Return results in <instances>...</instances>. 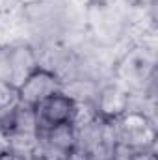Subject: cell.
Masks as SVG:
<instances>
[{
    "label": "cell",
    "instance_id": "cell-5",
    "mask_svg": "<svg viewBox=\"0 0 158 160\" xmlns=\"http://www.w3.org/2000/svg\"><path fill=\"white\" fill-rule=\"evenodd\" d=\"M93 110H95V116H97L99 119L112 121V123H114V121L119 119L126 110H130V95H128V91L123 89L121 86L108 84V86H104V88L97 93Z\"/></svg>",
    "mask_w": 158,
    "mask_h": 160
},
{
    "label": "cell",
    "instance_id": "cell-2",
    "mask_svg": "<svg viewBox=\"0 0 158 160\" xmlns=\"http://www.w3.org/2000/svg\"><path fill=\"white\" fill-rule=\"evenodd\" d=\"M78 112V101L65 93L63 89L47 97L34 108L36 114V123H37V132L39 130H48L56 128L62 125H73Z\"/></svg>",
    "mask_w": 158,
    "mask_h": 160
},
{
    "label": "cell",
    "instance_id": "cell-3",
    "mask_svg": "<svg viewBox=\"0 0 158 160\" xmlns=\"http://www.w3.org/2000/svg\"><path fill=\"white\" fill-rule=\"evenodd\" d=\"M37 65V56L30 45L15 43L0 48V78L15 88H19Z\"/></svg>",
    "mask_w": 158,
    "mask_h": 160
},
{
    "label": "cell",
    "instance_id": "cell-6",
    "mask_svg": "<svg viewBox=\"0 0 158 160\" xmlns=\"http://www.w3.org/2000/svg\"><path fill=\"white\" fill-rule=\"evenodd\" d=\"M19 106V93L17 88L9 82L0 78V121L7 114H11Z\"/></svg>",
    "mask_w": 158,
    "mask_h": 160
},
{
    "label": "cell",
    "instance_id": "cell-8",
    "mask_svg": "<svg viewBox=\"0 0 158 160\" xmlns=\"http://www.w3.org/2000/svg\"><path fill=\"white\" fill-rule=\"evenodd\" d=\"M24 160H43V158H41V155H34V157H26Z\"/></svg>",
    "mask_w": 158,
    "mask_h": 160
},
{
    "label": "cell",
    "instance_id": "cell-7",
    "mask_svg": "<svg viewBox=\"0 0 158 160\" xmlns=\"http://www.w3.org/2000/svg\"><path fill=\"white\" fill-rule=\"evenodd\" d=\"M17 4H21V6H36V4H39L41 0H15Z\"/></svg>",
    "mask_w": 158,
    "mask_h": 160
},
{
    "label": "cell",
    "instance_id": "cell-1",
    "mask_svg": "<svg viewBox=\"0 0 158 160\" xmlns=\"http://www.w3.org/2000/svg\"><path fill=\"white\" fill-rule=\"evenodd\" d=\"M117 147H125L128 153L141 155L155 143V125L147 114L138 110H126L114 121Z\"/></svg>",
    "mask_w": 158,
    "mask_h": 160
},
{
    "label": "cell",
    "instance_id": "cell-9",
    "mask_svg": "<svg viewBox=\"0 0 158 160\" xmlns=\"http://www.w3.org/2000/svg\"><path fill=\"white\" fill-rule=\"evenodd\" d=\"M141 4H151V2H155V0H140Z\"/></svg>",
    "mask_w": 158,
    "mask_h": 160
},
{
    "label": "cell",
    "instance_id": "cell-4",
    "mask_svg": "<svg viewBox=\"0 0 158 160\" xmlns=\"http://www.w3.org/2000/svg\"><path fill=\"white\" fill-rule=\"evenodd\" d=\"M62 89H63L62 78L52 69L37 65L17 88L19 104L28 106V108H36L41 101H45L47 97H50Z\"/></svg>",
    "mask_w": 158,
    "mask_h": 160
}]
</instances>
